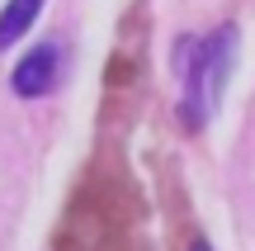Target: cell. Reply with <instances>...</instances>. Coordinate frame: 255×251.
Returning <instances> with one entry per match:
<instances>
[{"label": "cell", "instance_id": "2", "mask_svg": "<svg viewBox=\"0 0 255 251\" xmlns=\"http://www.w3.org/2000/svg\"><path fill=\"white\" fill-rule=\"evenodd\" d=\"M57 81H62V47H57V43L33 47V52H28L24 62L14 66V76H9L14 95H24V100H38V95H47Z\"/></svg>", "mask_w": 255, "mask_h": 251}, {"label": "cell", "instance_id": "1", "mask_svg": "<svg viewBox=\"0 0 255 251\" xmlns=\"http://www.w3.org/2000/svg\"><path fill=\"white\" fill-rule=\"evenodd\" d=\"M232 57H237V28L222 24L194 47V66H184V123L203 128L222 100V85L232 76Z\"/></svg>", "mask_w": 255, "mask_h": 251}, {"label": "cell", "instance_id": "3", "mask_svg": "<svg viewBox=\"0 0 255 251\" xmlns=\"http://www.w3.org/2000/svg\"><path fill=\"white\" fill-rule=\"evenodd\" d=\"M43 5H47V0H9V5L0 9V52L14 47L19 38L28 33V24L43 14Z\"/></svg>", "mask_w": 255, "mask_h": 251}]
</instances>
